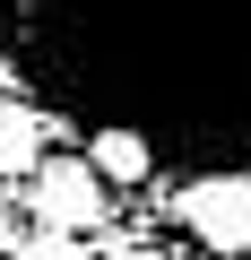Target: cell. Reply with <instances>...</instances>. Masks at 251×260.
I'll return each mask as SVG.
<instances>
[{"label": "cell", "mask_w": 251, "mask_h": 260, "mask_svg": "<svg viewBox=\"0 0 251 260\" xmlns=\"http://www.w3.org/2000/svg\"><path fill=\"white\" fill-rule=\"evenodd\" d=\"M0 70L61 130H139L165 174H251V0H0Z\"/></svg>", "instance_id": "cell-1"}, {"label": "cell", "mask_w": 251, "mask_h": 260, "mask_svg": "<svg viewBox=\"0 0 251 260\" xmlns=\"http://www.w3.org/2000/svg\"><path fill=\"white\" fill-rule=\"evenodd\" d=\"M165 217L208 260H251V174H173Z\"/></svg>", "instance_id": "cell-2"}, {"label": "cell", "mask_w": 251, "mask_h": 260, "mask_svg": "<svg viewBox=\"0 0 251 260\" xmlns=\"http://www.w3.org/2000/svg\"><path fill=\"white\" fill-rule=\"evenodd\" d=\"M26 208H35V225H52V234H95V225L113 217V182H104L87 156H44V165L26 174Z\"/></svg>", "instance_id": "cell-3"}, {"label": "cell", "mask_w": 251, "mask_h": 260, "mask_svg": "<svg viewBox=\"0 0 251 260\" xmlns=\"http://www.w3.org/2000/svg\"><path fill=\"white\" fill-rule=\"evenodd\" d=\"M52 113L35 104V95H0V182H26L44 156H52Z\"/></svg>", "instance_id": "cell-4"}, {"label": "cell", "mask_w": 251, "mask_h": 260, "mask_svg": "<svg viewBox=\"0 0 251 260\" xmlns=\"http://www.w3.org/2000/svg\"><path fill=\"white\" fill-rule=\"evenodd\" d=\"M78 156H87L113 191H139V182H156V174H165V156L139 139V130H87V148H78Z\"/></svg>", "instance_id": "cell-5"}, {"label": "cell", "mask_w": 251, "mask_h": 260, "mask_svg": "<svg viewBox=\"0 0 251 260\" xmlns=\"http://www.w3.org/2000/svg\"><path fill=\"white\" fill-rule=\"evenodd\" d=\"M26 260H87V251H78V234H52V225H35Z\"/></svg>", "instance_id": "cell-6"}, {"label": "cell", "mask_w": 251, "mask_h": 260, "mask_svg": "<svg viewBox=\"0 0 251 260\" xmlns=\"http://www.w3.org/2000/svg\"><path fill=\"white\" fill-rule=\"evenodd\" d=\"M104 260H156V243H113Z\"/></svg>", "instance_id": "cell-7"}, {"label": "cell", "mask_w": 251, "mask_h": 260, "mask_svg": "<svg viewBox=\"0 0 251 260\" xmlns=\"http://www.w3.org/2000/svg\"><path fill=\"white\" fill-rule=\"evenodd\" d=\"M156 260H182V251H156Z\"/></svg>", "instance_id": "cell-8"}]
</instances>
